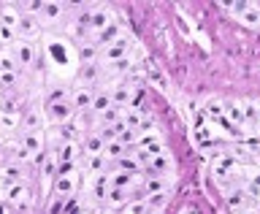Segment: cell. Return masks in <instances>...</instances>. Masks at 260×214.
Wrapping results in <instances>:
<instances>
[{
  "label": "cell",
  "mask_w": 260,
  "mask_h": 214,
  "mask_svg": "<svg viewBox=\"0 0 260 214\" xmlns=\"http://www.w3.org/2000/svg\"><path fill=\"white\" fill-rule=\"evenodd\" d=\"M8 52H11V57L16 60V65H19V68H27V65L36 63V46H32V41L16 38V44L8 49Z\"/></svg>",
  "instance_id": "cell-4"
},
{
  "label": "cell",
  "mask_w": 260,
  "mask_h": 214,
  "mask_svg": "<svg viewBox=\"0 0 260 214\" xmlns=\"http://www.w3.org/2000/svg\"><path fill=\"white\" fill-rule=\"evenodd\" d=\"M16 84V73H0V87L3 89H11Z\"/></svg>",
  "instance_id": "cell-43"
},
{
  "label": "cell",
  "mask_w": 260,
  "mask_h": 214,
  "mask_svg": "<svg viewBox=\"0 0 260 214\" xmlns=\"http://www.w3.org/2000/svg\"><path fill=\"white\" fill-rule=\"evenodd\" d=\"M46 111H49V119L57 122V125H65V122H71L73 117H76V109H73L71 98H60V101H52Z\"/></svg>",
  "instance_id": "cell-3"
},
{
  "label": "cell",
  "mask_w": 260,
  "mask_h": 214,
  "mask_svg": "<svg viewBox=\"0 0 260 214\" xmlns=\"http://www.w3.org/2000/svg\"><path fill=\"white\" fill-rule=\"evenodd\" d=\"M62 206H65V198H57V201L52 203V209H49V211H52V214H60Z\"/></svg>",
  "instance_id": "cell-45"
},
{
  "label": "cell",
  "mask_w": 260,
  "mask_h": 214,
  "mask_svg": "<svg viewBox=\"0 0 260 214\" xmlns=\"http://www.w3.org/2000/svg\"><path fill=\"white\" fill-rule=\"evenodd\" d=\"M111 93H98L95 95V101H92V109L89 111H95V114H103L106 109H111Z\"/></svg>",
  "instance_id": "cell-32"
},
{
  "label": "cell",
  "mask_w": 260,
  "mask_h": 214,
  "mask_svg": "<svg viewBox=\"0 0 260 214\" xmlns=\"http://www.w3.org/2000/svg\"><path fill=\"white\" fill-rule=\"evenodd\" d=\"M190 214H201V211H190Z\"/></svg>",
  "instance_id": "cell-48"
},
{
  "label": "cell",
  "mask_w": 260,
  "mask_h": 214,
  "mask_svg": "<svg viewBox=\"0 0 260 214\" xmlns=\"http://www.w3.org/2000/svg\"><path fill=\"white\" fill-rule=\"evenodd\" d=\"M98 57H101V49H98L95 44H84V46H81V65L98 63Z\"/></svg>",
  "instance_id": "cell-34"
},
{
  "label": "cell",
  "mask_w": 260,
  "mask_h": 214,
  "mask_svg": "<svg viewBox=\"0 0 260 214\" xmlns=\"http://www.w3.org/2000/svg\"><path fill=\"white\" fill-rule=\"evenodd\" d=\"M249 193L252 195H260V174L252 176V185H249Z\"/></svg>",
  "instance_id": "cell-44"
},
{
  "label": "cell",
  "mask_w": 260,
  "mask_h": 214,
  "mask_svg": "<svg viewBox=\"0 0 260 214\" xmlns=\"http://www.w3.org/2000/svg\"><path fill=\"white\" fill-rule=\"evenodd\" d=\"M117 168L119 171H125V174H141V166H138V160L133 158V155H125V158H119L117 160Z\"/></svg>",
  "instance_id": "cell-29"
},
{
  "label": "cell",
  "mask_w": 260,
  "mask_h": 214,
  "mask_svg": "<svg viewBox=\"0 0 260 214\" xmlns=\"http://www.w3.org/2000/svg\"><path fill=\"white\" fill-rule=\"evenodd\" d=\"M225 106V117L233 122V125H239V130L241 128H247V119H244V111H241V103H233V101H228V103H222Z\"/></svg>",
  "instance_id": "cell-19"
},
{
  "label": "cell",
  "mask_w": 260,
  "mask_h": 214,
  "mask_svg": "<svg viewBox=\"0 0 260 214\" xmlns=\"http://www.w3.org/2000/svg\"><path fill=\"white\" fill-rule=\"evenodd\" d=\"M57 168H60V160H57V155H54V149H52V152L44 155V160H41V171L52 176V174H57Z\"/></svg>",
  "instance_id": "cell-31"
},
{
  "label": "cell",
  "mask_w": 260,
  "mask_h": 214,
  "mask_svg": "<svg viewBox=\"0 0 260 214\" xmlns=\"http://www.w3.org/2000/svg\"><path fill=\"white\" fill-rule=\"evenodd\" d=\"M19 19H22V14H19V11H14L11 6L0 8V24H3V27L16 30V27H19Z\"/></svg>",
  "instance_id": "cell-22"
},
{
  "label": "cell",
  "mask_w": 260,
  "mask_h": 214,
  "mask_svg": "<svg viewBox=\"0 0 260 214\" xmlns=\"http://www.w3.org/2000/svg\"><path fill=\"white\" fill-rule=\"evenodd\" d=\"M24 179V171H22V166L19 163H11V166H8L6 171H3V176H0V185H16V182H22Z\"/></svg>",
  "instance_id": "cell-20"
},
{
  "label": "cell",
  "mask_w": 260,
  "mask_h": 214,
  "mask_svg": "<svg viewBox=\"0 0 260 214\" xmlns=\"http://www.w3.org/2000/svg\"><path fill=\"white\" fill-rule=\"evenodd\" d=\"M81 146H84V155L89 158V155H103L106 141H103V136H101V133H89V136L81 138Z\"/></svg>",
  "instance_id": "cell-13"
},
{
  "label": "cell",
  "mask_w": 260,
  "mask_h": 214,
  "mask_svg": "<svg viewBox=\"0 0 260 214\" xmlns=\"http://www.w3.org/2000/svg\"><path fill=\"white\" fill-rule=\"evenodd\" d=\"M206 111H209V117H211V119L225 117V106H222V101H211V103L206 106Z\"/></svg>",
  "instance_id": "cell-41"
},
{
  "label": "cell",
  "mask_w": 260,
  "mask_h": 214,
  "mask_svg": "<svg viewBox=\"0 0 260 214\" xmlns=\"http://www.w3.org/2000/svg\"><path fill=\"white\" fill-rule=\"evenodd\" d=\"M119 141L125 144L127 149H133V146L138 144V130H133V128H125V130L119 133Z\"/></svg>",
  "instance_id": "cell-38"
},
{
  "label": "cell",
  "mask_w": 260,
  "mask_h": 214,
  "mask_svg": "<svg viewBox=\"0 0 260 214\" xmlns=\"http://www.w3.org/2000/svg\"><path fill=\"white\" fill-rule=\"evenodd\" d=\"M119 211H122V214H152V209L146 206V201H144V198H138V201H127Z\"/></svg>",
  "instance_id": "cell-30"
},
{
  "label": "cell",
  "mask_w": 260,
  "mask_h": 214,
  "mask_svg": "<svg viewBox=\"0 0 260 214\" xmlns=\"http://www.w3.org/2000/svg\"><path fill=\"white\" fill-rule=\"evenodd\" d=\"M130 68H133V60H130V57H122V60H117V63H111V65H109V73L119 76V73H127Z\"/></svg>",
  "instance_id": "cell-37"
},
{
  "label": "cell",
  "mask_w": 260,
  "mask_h": 214,
  "mask_svg": "<svg viewBox=\"0 0 260 214\" xmlns=\"http://www.w3.org/2000/svg\"><path fill=\"white\" fill-rule=\"evenodd\" d=\"M92 101H95V93L89 87H79V89H73V95H71V103H73L76 111L92 109Z\"/></svg>",
  "instance_id": "cell-10"
},
{
  "label": "cell",
  "mask_w": 260,
  "mask_h": 214,
  "mask_svg": "<svg viewBox=\"0 0 260 214\" xmlns=\"http://www.w3.org/2000/svg\"><path fill=\"white\" fill-rule=\"evenodd\" d=\"M111 24V14L106 11V8H98V11H89V33H101Z\"/></svg>",
  "instance_id": "cell-11"
},
{
  "label": "cell",
  "mask_w": 260,
  "mask_h": 214,
  "mask_svg": "<svg viewBox=\"0 0 260 214\" xmlns=\"http://www.w3.org/2000/svg\"><path fill=\"white\" fill-rule=\"evenodd\" d=\"M22 133H41L44 130V114H41L36 106H30L27 111L22 114Z\"/></svg>",
  "instance_id": "cell-7"
},
{
  "label": "cell",
  "mask_w": 260,
  "mask_h": 214,
  "mask_svg": "<svg viewBox=\"0 0 260 214\" xmlns=\"http://www.w3.org/2000/svg\"><path fill=\"white\" fill-rule=\"evenodd\" d=\"M11 158H14V163H24V160H30L32 155L24 149L22 144H14V146H11Z\"/></svg>",
  "instance_id": "cell-39"
},
{
  "label": "cell",
  "mask_w": 260,
  "mask_h": 214,
  "mask_svg": "<svg viewBox=\"0 0 260 214\" xmlns=\"http://www.w3.org/2000/svg\"><path fill=\"white\" fill-rule=\"evenodd\" d=\"M98 76H101V65H98V63H87V65H81V81H84V87L95 84Z\"/></svg>",
  "instance_id": "cell-26"
},
{
  "label": "cell",
  "mask_w": 260,
  "mask_h": 214,
  "mask_svg": "<svg viewBox=\"0 0 260 214\" xmlns=\"http://www.w3.org/2000/svg\"><path fill=\"white\" fill-rule=\"evenodd\" d=\"M106 166H109V160H106L103 155H89V158H87V171H89L92 176L106 174Z\"/></svg>",
  "instance_id": "cell-27"
},
{
  "label": "cell",
  "mask_w": 260,
  "mask_h": 214,
  "mask_svg": "<svg viewBox=\"0 0 260 214\" xmlns=\"http://www.w3.org/2000/svg\"><path fill=\"white\" fill-rule=\"evenodd\" d=\"M136 182V174H125V171H117V174H109V185L111 187H127Z\"/></svg>",
  "instance_id": "cell-28"
},
{
  "label": "cell",
  "mask_w": 260,
  "mask_h": 214,
  "mask_svg": "<svg viewBox=\"0 0 260 214\" xmlns=\"http://www.w3.org/2000/svg\"><path fill=\"white\" fill-rule=\"evenodd\" d=\"M127 152H130L127 146L122 144L119 138H114V141H109V144H106V149H103V158L109 160V163H117L119 158H125Z\"/></svg>",
  "instance_id": "cell-16"
},
{
  "label": "cell",
  "mask_w": 260,
  "mask_h": 214,
  "mask_svg": "<svg viewBox=\"0 0 260 214\" xmlns=\"http://www.w3.org/2000/svg\"><path fill=\"white\" fill-rule=\"evenodd\" d=\"M76 149H79V144H60L54 149V155H57V160H60V166L62 163H73L76 160Z\"/></svg>",
  "instance_id": "cell-24"
},
{
  "label": "cell",
  "mask_w": 260,
  "mask_h": 214,
  "mask_svg": "<svg viewBox=\"0 0 260 214\" xmlns=\"http://www.w3.org/2000/svg\"><path fill=\"white\" fill-rule=\"evenodd\" d=\"M0 44L14 46V44H16V30H11V27H3V24H0Z\"/></svg>",
  "instance_id": "cell-40"
},
{
  "label": "cell",
  "mask_w": 260,
  "mask_h": 214,
  "mask_svg": "<svg viewBox=\"0 0 260 214\" xmlns=\"http://www.w3.org/2000/svg\"><path fill=\"white\" fill-rule=\"evenodd\" d=\"M98 122H101V128H111V125H117V122H122V109L111 106V109H106L103 114H98Z\"/></svg>",
  "instance_id": "cell-23"
},
{
  "label": "cell",
  "mask_w": 260,
  "mask_h": 214,
  "mask_svg": "<svg viewBox=\"0 0 260 214\" xmlns=\"http://www.w3.org/2000/svg\"><path fill=\"white\" fill-rule=\"evenodd\" d=\"M127 201H130V190H127V187H109V193H106V198H103V203L109 209H122Z\"/></svg>",
  "instance_id": "cell-9"
},
{
  "label": "cell",
  "mask_w": 260,
  "mask_h": 214,
  "mask_svg": "<svg viewBox=\"0 0 260 214\" xmlns=\"http://www.w3.org/2000/svg\"><path fill=\"white\" fill-rule=\"evenodd\" d=\"M119 36H122V33H119V27L111 22L106 30H101V33H98V41H95V46H98V49H106V46H111V44H114V41H117Z\"/></svg>",
  "instance_id": "cell-18"
},
{
  "label": "cell",
  "mask_w": 260,
  "mask_h": 214,
  "mask_svg": "<svg viewBox=\"0 0 260 214\" xmlns=\"http://www.w3.org/2000/svg\"><path fill=\"white\" fill-rule=\"evenodd\" d=\"M3 190H6L3 201H8V203H11V206H16L19 211H27V209H30L32 198H30V187L24 185V182H16V185H6Z\"/></svg>",
  "instance_id": "cell-1"
},
{
  "label": "cell",
  "mask_w": 260,
  "mask_h": 214,
  "mask_svg": "<svg viewBox=\"0 0 260 214\" xmlns=\"http://www.w3.org/2000/svg\"><path fill=\"white\" fill-rule=\"evenodd\" d=\"M168 187H171V182L166 176L149 174V176H146V182H144V193L146 195H157V193H168Z\"/></svg>",
  "instance_id": "cell-14"
},
{
  "label": "cell",
  "mask_w": 260,
  "mask_h": 214,
  "mask_svg": "<svg viewBox=\"0 0 260 214\" xmlns=\"http://www.w3.org/2000/svg\"><path fill=\"white\" fill-rule=\"evenodd\" d=\"M146 73H149V79H152L160 89H166V87H168V81H166V76H162V71H160L154 63H146Z\"/></svg>",
  "instance_id": "cell-35"
},
{
  "label": "cell",
  "mask_w": 260,
  "mask_h": 214,
  "mask_svg": "<svg viewBox=\"0 0 260 214\" xmlns=\"http://www.w3.org/2000/svg\"><path fill=\"white\" fill-rule=\"evenodd\" d=\"M76 190H79V174H76V171L54 176V193H57V198H71Z\"/></svg>",
  "instance_id": "cell-5"
},
{
  "label": "cell",
  "mask_w": 260,
  "mask_h": 214,
  "mask_svg": "<svg viewBox=\"0 0 260 214\" xmlns=\"http://www.w3.org/2000/svg\"><path fill=\"white\" fill-rule=\"evenodd\" d=\"M144 114L138 111V106H127V109H122V122H125V128H133L138 130V125H141Z\"/></svg>",
  "instance_id": "cell-21"
},
{
  "label": "cell",
  "mask_w": 260,
  "mask_h": 214,
  "mask_svg": "<svg viewBox=\"0 0 260 214\" xmlns=\"http://www.w3.org/2000/svg\"><path fill=\"white\" fill-rule=\"evenodd\" d=\"M19 144H22V146H24V149H27L30 155L44 152V136H41V133H22Z\"/></svg>",
  "instance_id": "cell-17"
},
{
  "label": "cell",
  "mask_w": 260,
  "mask_h": 214,
  "mask_svg": "<svg viewBox=\"0 0 260 214\" xmlns=\"http://www.w3.org/2000/svg\"><path fill=\"white\" fill-rule=\"evenodd\" d=\"M228 203H231L233 211H241L244 206H247V195H244L241 190H231L228 193Z\"/></svg>",
  "instance_id": "cell-36"
},
{
  "label": "cell",
  "mask_w": 260,
  "mask_h": 214,
  "mask_svg": "<svg viewBox=\"0 0 260 214\" xmlns=\"http://www.w3.org/2000/svg\"><path fill=\"white\" fill-rule=\"evenodd\" d=\"M22 125V117L16 111H0V133H14V130H19Z\"/></svg>",
  "instance_id": "cell-15"
},
{
  "label": "cell",
  "mask_w": 260,
  "mask_h": 214,
  "mask_svg": "<svg viewBox=\"0 0 260 214\" xmlns=\"http://www.w3.org/2000/svg\"><path fill=\"white\" fill-rule=\"evenodd\" d=\"M0 214H11V203L8 201H0Z\"/></svg>",
  "instance_id": "cell-46"
},
{
  "label": "cell",
  "mask_w": 260,
  "mask_h": 214,
  "mask_svg": "<svg viewBox=\"0 0 260 214\" xmlns=\"http://www.w3.org/2000/svg\"><path fill=\"white\" fill-rule=\"evenodd\" d=\"M79 214H92V211H79Z\"/></svg>",
  "instance_id": "cell-47"
},
{
  "label": "cell",
  "mask_w": 260,
  "mask_h": 214,
  "mask_svg": "<svg viewBox=\"0 0 260 214\" xmlns=\"http://www.w3.org/2000/svg\"><path fill=\"white\" fill-rule=\"evenodd\" d=\"M0 73H19V65L11 57V52H0Z\"/></svg>",
  "instance_id": "cell-33"
},
{
  "label": "cell",
  "mask_w": 260,
  "mask_h": 214,
  "mask_svg": "<svg viewBox=\"0 0 260 214\" xmlns=\"http://www.w3.org/2000/svg\"><path fill=\"white\" fill-rule=\"evenodd\" d=\"M146 206H149L152 209V214L154 211H162V209H166L168 206V201H171V193H157V195H146Z\"/></svg>",
  "instance_id": "cell-25"
},
{
  "label": "cell",
  "mask_w": 260,
  "mask_h": 214,
  "mask_svg": "<svg viewBox=\"0 0 260 214\" xmlns=\"http://www.w3.org/2000/svg\"><path fill=\"white\" fill-rule=\"evenodd\" d=\"M146 133H157V125H154L152 117H144L141 125H138V136H146Z\"/></svg>",
  "instance_id": "cell-42"
},
{
  "label": "cell",
  "mask_w": 260,
  "mask_h": 214,
  "mask_svg": "<svg viewBox=\"0 0 260 214\" xmlns=\"http://www.w3.org/2000/svg\"><path fill=\"white\" fill-rule=\"evenodd\" d=\"M38 36H41V19H38L36 14H22L19 27H16V38L32 41V38H38Z\"/></svg>",
  "instance_id": "cell-6"
},
{
  "label": "cell",
  "mask_w": 260,
  "mask_h": 214,
  "mask_svg": "<svg viewBox=\"0 0 260 214\" xmlns=\"http://www.w3.org/2000/svg\"><path fill=\"white\" fill-rule=\"evenodd\" d=\"M111 93V103L117 106V109H127L130 106V95H133V87L130 84H117L114 89H109Z\"/></svg>",
  "instance_id": "cell-12"
},
{
  "label": "cell",
  "mask_w": 260,
  "mask_h": 214,
  "mask_svg": "<svg viewBox=\"0 0 260 214\" xmlns=\"http://www.w3.org/2000/svg\"><path fill=\"white\" fill-rule=\"evenodd\" d=\"M62 14H65V6L62 3H44L41 6V11H38V19H41V24H57L62 19Z\"/></svg>",
  "instance_id": "cell-8"
},
{
  "label": "cell",
  "mask_w": 260,
  "mask_h": 214,
  "mask_svg": "<svg viewBox=\"0 0 260 214\" xmlns=\"http://www.w3.org/2000/svg\"><path fill=\"white\" fill-rule=\"evenodd\" d=\"M231 11L236 14L244 27H252V30H260V6L255 3H233Z\"/></svg>",
  "instance_id": "cell-2"
}]
</instances>
